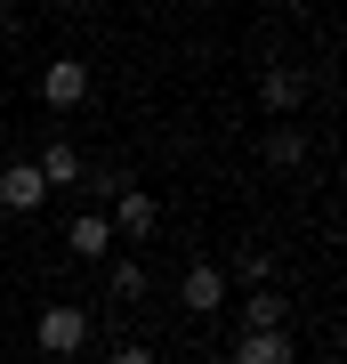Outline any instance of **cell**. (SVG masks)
Wrapping results in <instances>:
<instances>
[{
  "label": "cell",
  "instance_id": "obj_1",
  "mask_svg": "<svg viewBox=\"0 0 347 364\" xmlns=\"http://www.w3.org/2000/svg\"><path fill=\"white\" fill-rule=\"evenodd\" d=\"M33 332H40V356H81V348H89V308H73V299H49Z\"/></svg>",
  "mask_w": 347,
  "mask_h": 364
},
{
  "label": "cell",
  "instance_id": "obj_7",
  "mask_svg": "<svg viewBox=\"0 0 347 364\" xmlns=\"http://www.w3.org/2000/svg\"><path fill=\"white\" fill-rule=\"evenodd\" d=\"M226 364H299V348H291V332H234Z\"/></svg>",
  "mask_w": 347,
  "mask_h": 364
},
{
  "label": "cell",
  "instance_id": "obj_10",
  "mask_svg": "<svg viewBox=\"0 0 347 364\" xmlns=\"http://www.w3.org/2000/svg\"><path fill=\"white\" fill-rule=\"evenodd\" d=\"M283 324H291V299L275 291V284L243 299V332H283Z\"/></svg>",
  "mask_w": 347,
  "mask_h": 364
},
{
  "label": "cell",
  "instance_id": "obj_6",
  "mask_svg": "<svg viewBox=\"0 0 347 364\" xmlns=\"http://www.w3.org/2000/svg\"><path fill=\"white\" fill-rule=\"evenodd\" d=\"M307 90H315V81L299 73V65H267V73H258V97H267L275 114H299V105H307Z\"/></svg>",
  "mask_w": 347,
  "mask_h": 364
},
{
  "label": "cell",
  "instance_id": "obj_2",
  "mask_svg": "<svg viewBox=\"0 0 347 364\" xmlns=\"http://www.w3.org/2000/svg\"><path fill=\"white\" fill-rule=\"evenodd\" d=\"M81 97H89V65H81V57H49V65H40V105H49V114H73Z\"/></svg>",
  "mask_w": 347,
  "mask_h": 364
},
{
  "label": "cell",
  "instance_id": "obj_13",
  "mask_svg": "<svg viewBox=\"0 0 347 364\" xmlns=\"http://www.w3.org/2000/svg\"><path fill=\"white\" fill-rule=\"evenodd\" d=\"M234 284L267 291V284H275V251H234Z\"/></svg>",
  "mask_w": 347,
  "mask_h": 364
},
{
  "label": "cell",
  "instance_id": "obj_3",
  "mask_svg": "<svg viewBox=\"0 0 347 364\" xmlns=\"http://www.w3.org/2000/svg\"><path fill=\"white\" fill-rule=\"evenodd\" d=\"M178 299H186V316H219L226 308V267L219 259H194L186 284H178Z\"/></svg>",
  "mask_w": 347,
  "mask_h": 364
},
{
  "label": "cell",
  "instance_id": "obj_5",
  "mask_svg": "<svg viewBox=\"0 0 347 364\" xmlns=\"http://www.w3.org/2000/svg\"><path fill=\"white\" fill-rule=\"evenodd\" d=\"M33 170H40V186H49V195H57V186H81V178H89V162H81V146H73V138H49Z\"/></svg>",
  "mask_w": 347,
  "mask_h": 364
},
{
  "label": "cell",
  "instance_id": "obj_15",
  "mask_svg": "<svg viewBox=\"0 0 347 364\" xmlns=\"http://www.w3.org/2000/svg\"><path fill=\"white\" fill-rule=\"evenodd\" d=\"M210 364H226V356H210Z\"/></svg>",
  "mask_w": 347,
  "mask_h": 364
},
{
  "label": "cell",
  "instance_id": "obj_11",
  "mask_svg": "<svg viewBox=\"0 0 347 364\" xmlns=\"http://www.w3.org/2000/svg\"><path fill=\"white\" fill-rule=\"evenodd\" d=\"M105 284H114V299H145V291H154V275H145L138 259H114V267H105Z\"/></svg>",
  "mask_w": 347,
  "mask_h": 364
},
{
  "label": "cell",
  "instance_id": "obj_8",
  "mask_svg": "<svg viewBox=\"0 0 347 364\" xmlns=\"http://www.w3.org/2000/svg\"><path fill=\"white\" fill-rule=\"evenodd\" d=\"M105 227H114V235H154V227H162V203H154V195H138V186H129V195L114 203V219H105Z\"/></svg>",
  "mask_w": 347,
  "mask_h": 364
},
{
  "label": "cell",
  "instance_id": "obj_4",
  "mask_svg": "<svg viewBox=\"0 0 347 364\" xmlns=\"http://www.w3.org/2000/svg\"><path fill=\"white\" fill-rule=\"evenodd\" d=\"M40 203H49V186H40V170H33V162H9V170H0V210L33 219Z\"/></svg>",
  "mask_w": 347,
  "mask_h": 364
},
{
  "label": "cell",
  "instance_id": "obj_14",
  "mask_svg": "<svg viewBox=\"0 0 347 364\" xmlns=\"http://www.w3.org/2000/svg\"><path fill=\"white\" fill-rule=\"evenodd\" d=\"M105 364H154V348H145V340H121V348L105 356Z\"/></svg>",
  "mask_w": 347,
  "mask_h": 364
},
{
  "label": "cell",
  "instance_id": "obj_12",
  "mask_svg": "<svg viewBox=\"0 0 347 364\" xmlns=\"http://www.w3.org/2000/svg\"><path fill=\"white\" fill-rule=\"evenodd\" d=\"M267 162L275 170H299V162H307V130H267Z\"/></svg>",
  "mask_w": 347,
  "mask_h": 364
},
{
  "label": "cell",
  "instance_id": "obj_9",
  "mask_svg": "<svg viewBox=\"0 0 347 364\" xmlns=\"http://www.w3.org/2000/svg\"><path fill=\"white\" fill-rule=\"evenodd\" d=\"M65 243H73V259H105V251H114V227H105V210H81V219L65 227Z\"/></svg>",
  "mask_w": 347,
  "mask_h": 364
}]
</instances>
